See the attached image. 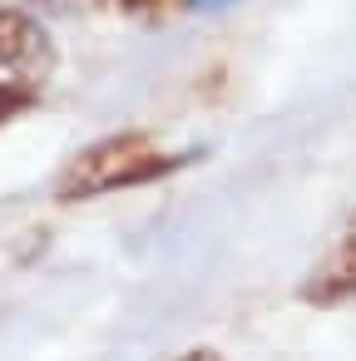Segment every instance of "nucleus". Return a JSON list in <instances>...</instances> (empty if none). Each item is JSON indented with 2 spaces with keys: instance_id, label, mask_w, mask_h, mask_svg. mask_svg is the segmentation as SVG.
<instances>
[{
  "instance_id": "f257e3e1",
  "label": "nucleus",
  "mask_w": 356,
  "mask_h": 361,
  "mask_svg": "<svg viewBox=\"0 0 356 361\" xmlns=\"http://www.w3.org/2000/svg\"><path fill=\"white\" fill-rule=\"evenodd\" d=\"M188 164V154H173L164 149L154 134L144 129H129V134H109L90 149H80L60 178H55V198L60 203H90V198H104V193H124V188H144V183H159L168 173H178Z\"/></svg>"
},
{
  "instance_id": "f03ea898",
  "label": "nucleus",
  "mask_w": 356,
  "mask_h": 361,
  "mask_svg": "<svg viewBox=\"0 0 356 361\" xmlns=\"http://www.w3.org/2000/svg\"><path fill=\"white\" fill-rule=\"evenodd\" d=\"M307 307H341L356 297V213L346 218L341 238L321 252V262L307 272L302 292H297Z\"/></svg>"
},
{
  "instance_id": "7ed1b4c3",
  "label": "nucleus",
  "mask_w": 356,
  "mask_h": 361,
  "mask_svg": "<svg viewBox=\"0 0 356 361\" xmlns=\"http://www.w3.org/2000/svg\"><path fill=\"white\" fill-rule=\"evenodd\" d=\"M45 65H50V35L40 30V20H30L25 11H0V70L30 80Z\"/></svg>"
},
{
  "instance_id": "20e7f679",
  "label": "nucleus",
  "mask_w": 356,
  "mask_h": 361,
  "mask_svg": "<svg viewBox=\"0 0 356 361\" xmlns=\"http://www.w3.org/2000/svg\"><path fill=\"white\" fill-rule=\"evenodd\" d=\"M35 104V80H6V85H0V124H11L16 114H25Z\"/></svg>"
},
{
  "instance_id": "39448f33",
  "label": "nucleus",
  "mask_w": 356,
  "mask_h": 361,
  "mask_svg": "<svg viewBox=\"0 0 356 361\" xmlns=\"http://www.w3.org/2000/svg\"><path fill=\"white\" fill-rule=\"evenodd\" d=\"M114 11H124V16H139V20H159V16H173V11H183L188 0H109Z\"/></svg>"
},
{
  "instance_id": "423d86ee",
  "label": "nucleus",
  "mask_w": 356,
  "mask_h": 361,
  "mask_svg": "<svg viewBox=\"0 0 356 361\" xmlns=\"http://www.w3.org/2000/svg\"><path fill=\"white\" fill-rule=\"evenodd\" d=\"M178 361H223V356H218V351H208V346H198V351H183Z\"/></svg>"
}]
</instances>
